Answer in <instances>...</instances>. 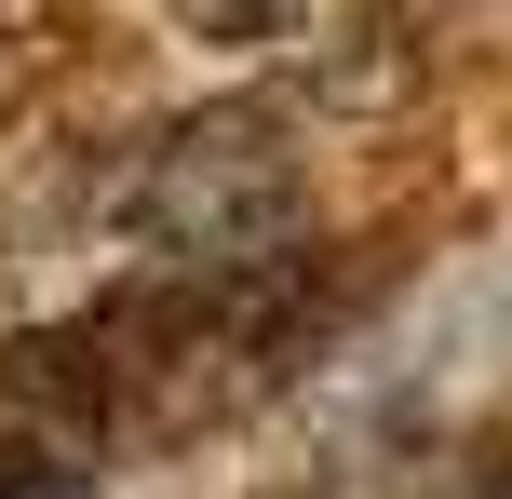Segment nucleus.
<instances>
[{"mask_svg":"<svg viewBox=\"0 0 512 499\" xmlns=\"http://www.w3.org/2000/svg\"><path fill=\"white\" fill-rule=\"evenodd\" d=\"M283 189H297V149L270 108H189L122 162V230L162 243L176 270H256Z\"/></svg>","mask_w":512,"mask_h":499,"instance_id":"f257e3e1","label":"nucleus"},{"mask_svg":"<svg viewBox=\"0 0 512 499\" xmlns=\"http://www.w3.org/2000/svg\"><path fill=\"white\" fill-rule=\"evenodd\" d=\"M0 499H95V446L0 405Z\"/></svg>","mask_w":512,"mask_h":499,"instance_id":"f03ea898","label":"nucleus"},{"mask_svg":"<svg viewBox=\"0 0 512 499\" xmlns=\"http://www.w3.org/2000/svg\"><path fill=\"white\" fill-rule=\"evenodd\" d=\"M189 27H203V41H230V54H270L283 27H297V0H176Z\"/></svg>","mask_w":512,"mask_h":499,"instance_id":"7ed1b4c3","label":"nucleus"}]
</instances>
